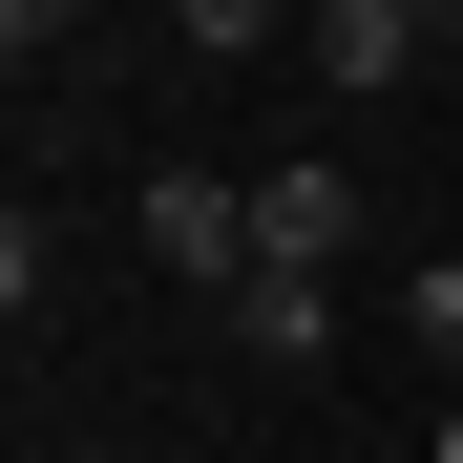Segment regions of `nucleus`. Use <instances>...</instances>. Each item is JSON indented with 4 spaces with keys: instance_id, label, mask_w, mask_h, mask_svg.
Here are the masks:
<instances>
[{
    "instance_id": "obj_8",
    "label": "nucleus",
    "mask_w": 463,
    "mask_h": 463,
    "mask_svg": "<svg viewBox=\"0 0 463 463\" xmlns=\"http://www.w3.org/2000/svg\"><path fill=\"white\" fill-rule=\"evenodd\" d=\"M421 22H442V43H463V0H421Z\"/></svg>"
},
{
    "instance_id": "obj_4",
    "label": "nucleus",
    "mask_w": 463,
    "mask_h": 463,
    "mask_svg": "<svg viewBox=\"0 0 463 463\" xmlns=\"http://www.w3.org/2000/svg\"><path fill=\"white\" fill-rule=\"evenodd\" d=\"M253 253H358V169H295V147H274V169H253Z\"/></svg>"
},
{
    "instance_id": "obj_3",
    "label": "nucleus",
    "mask_w": 463,
    "mask_h": 463,
    "mask_svg": "<svg viewBox=\"0 0 463 463\" xmlns=\"http://www.w3.org/2000/svg\"><path fill=\"white\" fill-rule=\"evenodd\" d=\"M295 43H317V85H421V63H442V22H421V0H317V22H295Z\"/></svg>"
},
{
    "instance_id": "obj_2",
    "label": "nucleus",
    "mask_w": 463,
    "mask_h": 463,
    "mask_svg": "<svg viewBox=\"0 0 463 463\" xmlns=\"http://www.w3.org/2000/svg\"><path fill=\"white\" fill-rule=\"evenodd\" d=\"M211 337H232V358H274V379H295V358H337V274H317V253H253V274L211 295Z\"/></svg>"
},
{
    "instance_id": "obj_5",
    "label": "nucleus",
    "mask_w": 463,
    "mask_h": 463,
    "mask_svg": "<svg viewBox=\"0 0 463 463\" xmlns=\"http://www.w3.org/2000/svg\"><path fill=\"white\" fill-rule=\"evenodd\" d=\"M295 22H317V0H169V43H190V63H253V43H295Z\"/></svg>"
},
{
    "instance_id": "obj_9",
    "label": "nucleus",
    "mask_w": 463,
    "mask_h": 463,
    "mask_svg": "<svg viewBox=\"0 0 463 463\" xmlns=\"http://www.w3.org/2000/svg\"><path fill=\"white\" fill-rule=\"evenodd\" d=\"M442 463H463V401H442Z\"/></svg>"
},
{
    "instance_id": "obj_7",
    "label": "nucleus",
    "mask_w": 463,
    "mask_h": 463,
    "mask_svg": "<svg viewBox=\"0 0 463 463\" xmlns=\"http://www.w3.org/2000/svg\"><path fill=\"white\" fill-rule=\"evenodd\" d=\"M401 337H421V358H463V253H421V274H401Z\"/></svg>"
},
{
    "instance_id": "obj_6",
    "label": "nucleus",
    "mask_w": 463,
    "mask_h": 463,
    "mask_svg": "<svg viewBox=\"0 0 463 463\" xmlns=\"http://www.w3.org/2000/svg\"><path fill=\"white\" fill-rule=\"evenodd\" d=\"M85 22H106V0H0V63H22V85H43V63L85 43Z\"/></svg>"
},
{
    "instance_id": "obj_1",
    "label": "nucleus",
    "mask_w": 463,
    "mask_h": 463,
    "mask_svg": "<svg viewBox=\"0 0 463 463\" xmlns=\"http://www.w3.org/2000/svg\"><path fill=\"white\" fill-rule=\"evenodd\" d=\"M127 232H147L190 295H232V274H253V169H147V190H127Z\"/></svg>"
}]
</instances>
